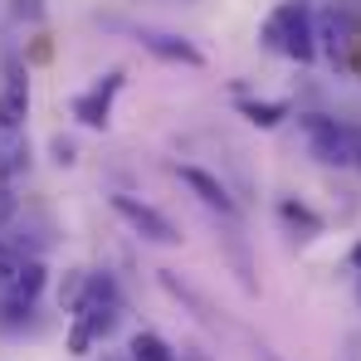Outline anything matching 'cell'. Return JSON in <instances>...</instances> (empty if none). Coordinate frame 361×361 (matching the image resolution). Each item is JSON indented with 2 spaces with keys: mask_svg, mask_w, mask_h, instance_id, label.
I'll return each instance as SVG.
<instances>
[{
  "mask_svg": "<svg viewBox=\"0 0 361 361\" xmlns=\"http://www.w3.org/2000/svg\"><path fill=\"white\" fill-rule=\"evenodd\" d=\"M279 215H283V225H293V230H302V240H312V235H322V220L307 210V205H298V200H283L279 205Z\"/></svg>",
  "mask_w": 361,
  "mask_h": 361,
  "instance_id": "obj_13",
  "label": "cell"
},
{
  "mask_svg": "<svg viewBox=\"0 0 361 361\" xmlns=\"http://www.w3.org/2000/svg\"><path fill=\"white\" fill-rule=\"evenodd\" d=\"M357 264H361V249H357Z\"/></svg>",
  "mask_w": 361,
  "mask_h": 361,
  "instance_id": "obj_21",
  "label": "cell"
},
{
  "mask_svg": "<svg viewBox=\"0 0 361 361\" xmlns=\"http://www.w3.org/2000/svg\"><path fill=\"white\" fill-rule=\"evenodd\" d=\"M44 264L39 259H25V269H20V279H15V288L5 293V317H20V312H30L35 298L44 293Z\"/></svg>",
  "mask_w": 361,
  "mask_h": 361,
  "instance_id": "obj_8",
  "label": "cell"
},
{
  "mask_svg": "<svg viewBox=\"0 0 361 361\" xmlns=\"http://www.w3.org/2000/svg\"><path fill=\"white\" fill-rule=\"evenodd\" d=\"M302 132H307V147L322 166H352V127L347 122L312 113V118H302Z\"/></svg>",
  "mask_w": 361,
  "mask_h": 361,
  "instance_id": "obj_4",
  "label": "cell"
},
{
  "mask_svg": "<svg viewBox=\"0 0 361 361\" xmlns=\"http://www.w3.org/2000/svg\"><path fill=\"white\" fill-rule=\"evenodd\" d=\"M25 113H30V78L25 68H10L0 78V132H25Z\"/></svg>",
  "mask_w": 361,
  "mask_h": 361,
  "instance_id": "obj_6",
  "label": "cell"
},
{
  "mask_svg": "<svg viewBox=\"0 0 361 361\" xmlns=\"http://www.w3.org/2000/svg\"><path fill=\"white\" fill-rule=\"evenodd\" d=\"M176 176H180V185H190V190H195V200H200V205L220 210L225 220H235V215H240V205L230 200V190H225V180H220V176H210V171H200V166H176Z\"/></svg>",
  "mask_w": 361,
  "mask_h": 361,
  "instance_id": "obj_7",
  "label": "cell"
},
{
  "mask_svg": "<svg viewBox=\"0 0 361 361\" xmlns=\"http://www.w3.org/2000/svg\"><path fill=\"white\" fill-rule=\"evenodd\" d=\"M127 357L132 361H176V347H171L161 332H132Z\"/></svg>",
  "mask_w": 361,
  "mask_h": 361,
  "instance_id": "obj_11",
  "label": "cell"
},
{
  "mask_svg": "<svg viewBox=\"0 0 361 361\" xmlns=\"http://www.w3.org/2000/svg\"><path fill=\"white\" fill-rule=\"evenodd\" d=\"M30 166V142H25V132H0V180L20 176Z\"/></svg>",
  "mask_w": 361,
  "mask_h": 361,
  "instance_id": "obj_10",
  "label": "cell"
},
{
  "mask_svg": "<svg viewBox=\"0 0 361 361\" xmlns=\"http://www.w3.org/2000/svg\"><path fill=\"white\" fill-rule=\"evenodd\" d=\"M122 93V68H113L103 83H93L88 93H78L73 98V118L83 122V127H108L113 118V98Z\"/></svg>",
  "mask_w": 361,
  "mask_h": 361,
  "instance_id": "obj_5",
  "label": "cell"
},
{
  "mask_svg": "<svg viewBox=\"0 0 361 361\" xmlns=\"http://www.w3.org/2000/svg\"><path fill=\"white\" fill-rule=\"evenodd\" d=\"M259 35H264V44H269L274 54H283V59H293V63L317 59V20H312V10H307L302 0L274 5Z\"/></svg>",
  "mask_w": 361,
  "mask_h": 361,
  "instance_id": "obj_2",
  "label": "cell"
},
{
  "mask_svg": "<svg viewBox=\"0 0 361 361\" xmlns=\"http://www.w3.org/2000/svg\"><path fill=\"white\" fill-rule=\"evenodd\" d=\"M113 361H132V357H113Z\"/></svg>",
  "mask_w": 361,
  "mask_h": 361,
  "instance_id": "obj_20",
  "label": "cell"
},
{
  "mask_svg": "<svg viewBox=\"0 0 361 361\" xmlns=\"http://www.w3.org/2000/svg\"><path fill=\"white\" fill-rule=\"evenodd\" d=\"M20 269H25V259H20V249H15V244H0V293H10V288H15V279H20Z\"/></svg>",
  "mask_w": 361,
  "mask_h": 361,
  "instance_id": "obj_14",
  "label": "cell"
},
{
  "mask_svg": "<svg viewBox=\"0 0 361 361\" xmlns=\"http://www.w3.org/2000/svg\"><path fill=\"white\" fill-rule=\"evenodd\" d=\"M137 39H142V44H147V49H152L157 59H166V63H185V68H200V63H205V54H200V49H195L190 39L161 35V30H142Z\"/></svg>",
  "mask_w": 361,
  "mask_h": 361,
  "instance_id": "obj_9",
  "label": "cell"
},
{
  "mask_svg": "<svg viewBox=\"0 0 361 361\" xmlns=\"http://www.w3.org/2000/svg\"><path fill=\"white\" fill-rule=\"evenodd\" d=\"M118 317H122V293H118V283H113V274L83 279V293L73 298V322H68V352L88 357L98 342L113 337Z\"/></svg>",
  "mask_w": 361,
  "mask_h": 361,
  "instance_id": "obj_1",
  "label": "cell"
},
{
  "mask_svg": "<svg viewBox=\"0 0 361 361\" xmlns=\"http://www.w3.org/2000/svg\"><path fill=\"white\" fill-rule=\"evenodd\" d=\"M10 215H15V195H10V190H5V185H0V225H5V220H10Z\"/></svg>",
  "mask_w": 361,
  "mask_h": 361,
  "instance_id": "obj_17",
  "label": "cell"
},
{
  "mask_svg": "<svg viewBox=\"0 0 361 361\" xmlns=\"http://www.w3.org/2000/svg\"><path fill=\"white\" fill-rule=\"evenodd\" d=\"M264 361H283V357H264Z\"/></svg>",
  "mask_w": 361,
  "mask_h": 361,
  "instance_id": "obj_19",
  "label": "cell"
},
{
  "mask_svg": "<svg viewBox=\"0 0 361 361\" xmlns=\"http://www.w3.org/2000/svg\"><path fill=\"white\" fill-rule=\"evenodd\" d=\"M113 210H118V220L132 225V235H142L147 244H180L176 220H171V215H161L157 205H147V200H137V195L118 190V195H113Z\"/></svg>",
  "mask_w": 361,
  "mask_h": 361,
  "instance_id": "obj_3",
  "label": "cell"
},
{
  "mask_svg": "<svg viewBox=\"0 0 361 361\" xmlns=\"http://www.w3.org/2000/svg\"><path fill=\"white\" fill-rule=\"evenodd\" d=\"M10 10L15 15H30V20H44V0H15Z\"/></svg>",
  "mask_w": 361,
  "mask_h": 361,
  "instance_id": "obj_16",
  "label": "cell"
},
{
  "mask_svg": "<svg viewBox=\"0 0 361 361\" xmlns=\"http://www.w3.org/2000/svg\"><path fill=\"white\" fill-rule=\"evenodd\" d=\"M352 166H361V127H352Z\"/></svg>",
  "mask_w": 361,
  "mask_h": 361,
  "instance_id": "obj_18",
  "label": "cell"
},
{
  "mask_svg": "<svg viewBox=\"0 0 361 361\" xmlns=\"http://www.w3.org/2000/svg\"><path fill=\"white\" fill-rule=\"evenodd\" d=\"M240 113L254 127H279V122L288 118V103L283 98H274V103H259V98H240Z\"/></svg>",
  "mask_w": 361,
  "mask_h": 361,
  "instance_id": "obj_12",
  "label": "cell"
},
{
  "mask_svg": "<svg viewBox=\"0 0 361 361\" xmlns=\"http://www.w3.org/2000/svg\"><path fill=\"white\" fill-rule=\"evenodd\" d=\"M54 157H59V166H73V161H78V147H73L68 137H54Z\"/></svg>",
  "mask_w": 361,
  "mask_h": 361,
  "instance_id": "obj_15",
  "label": "cell"
}]
</instances>
